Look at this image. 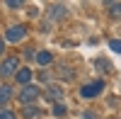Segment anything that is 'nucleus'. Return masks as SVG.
I'll return each mask as SVG.
<instances>
[{
    "instance_id": "4468645a",
    "label": "nucleus",
    "mask_w": 121,
    "mask_h": 119,
    "mask_svg": "<svg viewBox=\"0 0 121 119\" xmlns=\"http://www.w3.org/2000/svg\"><path fill=\"white\" fill-rule=\"evenodd\" d=\"M0 119H17V117H15V112L5 110V112H0Z\"/></svg>"
},
{
    "instance_id": "f3484780",
    "label": "nucleus",
    "mask_w": 121,
    "mask_h": 119,
    "mask_svg": "<svg viewBox=\"0 0 121 119\" xmlns=\"http://www.w3.org/2000/svg\"><path fill=\"white\" fill-rule=\"evenodd\" d=\"M3 49H5V41H3V39H0V54H3Z\"/></svg>"
},
{
    "instance_id": "0eeeda50",
    "label": "nucleus",
    "mask_w": 121,
    "mask_h": 119,
    "mask_svg": "<svg viewBox=\"0 0 121 119\" xmlns=\"http://www.w3.org/2000/svg\"><path fill=\"white\" fill-rule=\"evenodd\" d=\"M10 97H12V87L10 85H0V105L10 102Z\"/></svg>"
},
{
    "instance_id": "7ed1b4c3",
    "label": "nucleus",
    "mask_w": 121,
    "mask_h": 119,
    "mask_svg": "<svg viewBox=\"0 0 121 119\" xmlns=\"http://www.w3.org/2000/svg\"><path fill=\"white\" fill-rule=\"evenodd\" d=\"M24 34H27V27H24V24H15V27H10L7 32H5V39L15 44V41H19Z\"/></svg>"
},
{
    "instance_id": "423d86ee",
    "label": "nucleus",
    "mask_w": 121,
    "mask_h": 119,
    "mask_svg": "<svg viewBox=\"0 0 121 119\" xmlns=\"http://www.w3.org/2000/svg\"><path fill=\"white\" fill-rule=\"evenodd\" d=\"M15 78H17V83H22V85H29V80H32V71H29V68H19Z\"/></svg>"
},
{
    "instance_id": "9d476101",
    "label": "nucleus",
    "mask_w": 121,
    "mask_h": 119,
    "mask_svg": "<svg viewBox=\"0 0 121 119\" xmlns=\"http://www.w3.org/2000/svg\"><path fill=\"white\" fill-rule=\"evenodd\" d=\"M104 7L112 10V15H114V17H121V3H104Z\"/></svg>"
},
{
    "instance_id": "dca6fc26",
    "label": "nucleus",
    "mask_w": 121,
    "mask_h": 119,
    "mask_svg": "<svg viewBox=\"0 0 121 119\" xmlns=\"http://www.w3.org/2000/svg\"><path fill=\"white\" fill-rule=\"evenodd\" d=\"M82 119H97L95 114H82Z\"/></svg>"
},
{
    "instance_id": "1a4fd4ad",
    "label": "nucleus",
    "mask_w": 121,
    "mask_h": 119,
    "mask_svg": "<svg viewBox=\"0 0 121 119\" xmlns=\"http://www.w3.org/2000/svg\"><path fill=\"white\" fill-rule=\"evenodd\" d=\"M36 61L41 63V66H48V63L53 61V56L48 54V51H39V54H36Z\"/></svg>"
},
{
    "instance_id": "39448f33",
    "label": "nucleus",
    "mask_w": 121,
    "mask_h": 119,
    "mask_svg": "<svg viewBox=\"0 0 121 119\" xmlns=\"http://www.w3.org/2000/svg\"><path fill=\"white\" fill-rule=\"evenodd\" d=\"M60 97H63V87L60 85H51L46 90V100H60Z\"/></svg>"
},
{
    "instance_id": "f8f14e48",
    "label": "nucleus",
    "mask_w": 121,
    "mask_h": 119,
    "mask_svg": "<svg viewBox=\"0 0 121 119\" xmlns=\"http://www.w3.org/2000/svg\"><path fill=\"white\" fill-rule=\"evenodd\" d=\"M109 49L116 51V54H121V39H112V41H109Z\"/></svg>"
},
{
    "instance_id": "2eb2a0df",
    "label": "nucleus",
    "mask_w": 121,
    "mask_h": 119,
    "mask_svg": "<svg viewBox=\"0 0 121 119\" xmlns=\"http://www.w3.org/2000/svg\"><path fill=\"white\" fill-rule=\"evenodd\" d=\"M7 7H22V3H19V0H10Z\"/></svg>"
},
{
    "instance_id": "ddd939ff",
    "label": "nucleus",
    "mask_w": 121,
    "mask_h": 119,
    "mask_svg": "<svg viewBox=\"0 0 121 119\" xmlns=\"http://www.w3.org/2000/svg\"><path fill=\"white\" fill-rule=\"evenodd\" d=\"M63 15H65V7L63 5H56L53 7V17H63Z\"/></svg>"
},
{
    "instance_id": "6e6552de",
    "label": "nucleus",
    "mask_w": 121,
    "mask_h": 119,
    "mask_svg": "<svg viewBox=\"0 0 121 119\" xmlns=\"http://www.w3.org/2000/svg\"><path fill=\"white\" fill-rule=\"evenodd\" d=\"M36 114H39V107H32V105H24L22 107V117L24 119H34Z\"/></svg>"
},
{
    "instance_id": "9b49d317",
    "label": "nucleus",
    "mask_w": 121,
    "mask_h": 119,
    "mask_svg": "<svg viewBox=\"0 0 121 119\" xmlns=\"http://www.w3.org/2000/svg\"><path fill=\"white\" fill-rule=\"evenodd\" d=\"M53 114H56V117H63V114H65V105H63V102H56V105H53Z\"/></svg>"
},
{
    "instance_id": "f03ea898",
    "label": "nucleus",
    "mask_w": 121,
    "mask_h": 119,
    "mask_svg": "<svg viewBox=\"0 0 121 119\" xmlns=\"http://www.w3.org/2000/svg\"><path fill=\"white\" fill-rule=\"evenodd\" d=\"M39 95H41V90H39L36 85H24L22 90H19V102H22V105H29V102H34Z\"/></svg>"
},
{
    "instance_id": "f257e3e1",
    "label": "nucleus",
    "mask_w": 121,
    "mask_h": 119,
    "mask_svg": "<svg viewBox=\"0 0 121 119\" xmlns=\"http://www.w3.org/2000/svg\"><path fill=\"white\" fill-rule=\"evenodd\" d=\"M19 71V61H17V56H7L3 63H0V75L3 78H10V75H17Z\"/></svg>"
},
{
    "instance_id": "20e7f679",
    "label": "nucleus",
    "mask_w": 121,
    "mask_h": 119,
    "mask_svg": "<svg viewBox=\"0 0 121 119\" xmlns=\"http://www.w3.org/2000/svg\"><path fill=\"white\" fill-rule=\"evenodd\" d=\"M102 87H104V83H102V80H95V83L85 85L82 90H80V95H82V97H97L99 92H102Z\"/></svg>"
}]
</instances>
